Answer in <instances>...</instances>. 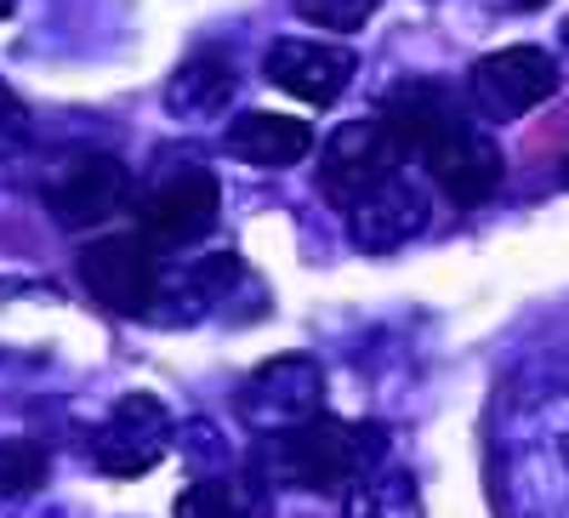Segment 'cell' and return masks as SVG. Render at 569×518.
<instances>
[{
  "instance_id": "cell-1",
  "label": "cell",
  "mask_w": 569,
  "mask_h": 518,
  "mask_svg": "<svg viewBox=\"0 0 569 518\" xmlns=\"http://www.w3.org/2000/svg\"><path fill=\"white\" fill-rule=\"evenodd\" d=\"M382 120L393 126V137L405 143L410 166H421V177L439 188L456 211L485 206L501 188V149L496 137L479 131L445 86L433 80H399L382 98Z\"/></svg>"
},
{
  "instance_id": "cell-2",
  "label": "cell",
  "mask_w": 569,
  "mask_h": 518,
  "mask_svg": "<svg viewBox=\"0 0 569 518\" xmlns=\"http://www.w3.org/2000/svg\"><path fill=\"white\" fill-rule=\"evenodd\" d=\"M268 445H273V474L313 496H348L365 474H376L388 461V428H376V421H337V416H313L308 428L268 439Z\"/></svg>"
},
{
  "instance_id": "cell-3",
  "label": "cell",
  "mask_w": 569,
  "mask_h": 518,
  "mask_svg": "<svg viewBox=\"0 0 569 518\" xmlns=\"http://www.w3.org/2000/svg\"><path fill=\"white\" fill-rule=\"evenodd\" d=\"M80 286L91 302H103L120 319H149L160 313V286H166V262L149 233H103V240L80 246L74 257Z\"/></svg>"
},
{
  "instance_id": "cell-4",
  "label": "cell",
  "mask_w": 569,
  "mask_h": 518,
  "mask_svg": "<svg viewBox=\"0 0 569 518\" xmlns=\"http://www.w3.org/2000/svg\"><path fill=\"white\" fill-rule=\"evenodd\" d=\"M313 416H325V370L308 353H279L257 365L240 388V421L257 439H284L308 428Z\"/></svg>"
},
{
  "instance_id": "cell-5",
  "label": "cell",
  "mask_w": 569,
  "mask_h": 518,
  "mask_svg": "<svg viewBox=\"0 0 569 518\" xmlns=\"http://www.w3.org/2000/svg\"><path fill=\"white\" fill-rule=\"evenodd\" d=\"M217 206H222V188L206 166H166L142 182L137 200H131L137 233H149L160 251L166 246H194L217 222Z\"/></svg>"
},
{
  "instance_id": "cell-6",
  "label": "cell",
  "mask_w": 569,
  "mask_h": 518,
  "mask_svg": "<svg viewBox=\"0 0 569 518\" xmlns=\"http://www.w3.org/2000/svg\"><path fill=\"white\" fill-rule=\"evenodd\" d=\"M558 58L541 46H501L467 69V98L485 120H518L558 91Z\"/></svg>"
},
{
  "instance_id": "cell-7",
  "label": "cell",
  "mask_w": 569,
  "mask_h": 518,
  "mask_svg": "<svg viewBox=\"0 0 569 518\" xmlns=\"http://www.w3.org/2000/svg\"><path fill=\"white\" fill-rule=\"evenodd\" d=\"M171 450V410L154 394H126L91 434V461L109 479H142L154 474Z\"/></svg>"
},
{
  "instance_id": "cell-8",
  "label": "cell",
  "mask_w": 569,
  "mask_h": 518,
  "mask_svg": "<svg viewBox=\"0 0 569 518\" xmlns=\"http://www.w3.org/2000/svg\"><path fill=\"white\" fill-rule=\"evenodd\" d=\"M427 188H433V182L416 177L410 166L388 171L382 182H370L353 206H342L353 246L370 251V257H388V251H399L405 240H416V233L427 228V217H433V200H427Z\"/></svg>"
},
{
  "instance_id": "cell-9",
  "label": "cell",
  "mask_w": 569,
  "mask_h": 518,
  "mask_svg": "<svg viewBox=\"0 0 569 518\" xmlns=\"http://www.w3.org/2000/svg\"><path fill=\"white\" fill-rule=\"evenodd\" d=\"M40 200L58 217V228H98L137 200V188L120 155H74L46 177Z\"/></svg>"
},
{
  "instance_id": "cell-10",
  "label": "cell",
  "mask_w": 569,
  "mask_h": 518,
  "mask_svg": "<svg viewBox=\"0 0 569 518\" xmlns=\"http://www.w3.org/2000/svg\"><path fill=\"white\" fill-rule=\"evenodd\" d=\"M399 166H410V155L393 137V126L388 120H353V126H342L337 137H330L325 155H319V195L342 211L365 195L370 182H382Z\"/></svg>"
},
{
  "instance_id": "cell-11",
  "label": "cell",
  "mask_w": 569,
  "mask_h": 518,
  "mask_svg": "<svg viewBox=\"0 0 569 518\" xmlns=\"http://www.w3.org/2000/svg\"><path fill=\"white\" fill-rule=\"evenodd\" d=\"M262 74L279 91H291L297 103L330 109L353 86L359 58L348 52V46H325V40H273L268 58H262Z\"/></svg>"
},
{
  "instance_id": "cell-12",
  "label": "cell",
  "mask_w": 569,
  "mask_h": 518,
  "mask_svg": "<svg viewBox=\"0 0 569 518\" xmlns=\"http://www.w3.org/2000/svg\"><path fill=\"white\" fill-rule=\"evenodd\" d=\"M222 143L233 160H251V166H297L313 155V131L297 114H240Z\"/></svg>"
},
{
  "instance_id": "cell-13",
  "label": "cell",
  "mask_w": 569,
  "mask_h": 518,
  "mask_svg": "<svg viewBox=\"0 0 569 518\" xmlns=\"http://www.w3.org/2000/svg\"><path fill=\"white\" fill-rule=\"evenodd\" d=\"M233 98V63L222 52H194V58H182L166 80V109L177 120H211L222 114Z\"/></svg>"
},
{
  "instance_id": "cell-14",
  "label": "cell",
  "mask_w": 569,
  "mask_h": 518,
  "mask_svg": "<svg viewBox=\"0 0 569 518\" xmlns=\"http://www.w3.org/2000/svg\"><path fill=\"white\" fill-rule=\"evenodd\" d=\"M273 496L257 474H206L177 496V518H268Z\"/></svg>"
},
{
  "instance_id": "cell-15",
  "label": "cell",
  "mask_w": 569,
  "mask_h": 518,
  "mask_svg": "<svg viewBox=\"0 0 569 518\" xmlns=\"http://www.w3.org/2000/svg\"><path fill=\"white\" fill-rule=\"evenodd\" d=\"M233 286H240V257H200V262H182V268H166V286H160V308H177L182 319H194L206 308H217Z\"/></svg>"
},
{
  "instance_id": "cell-16",
  "label": "cell",
  "mask_w": 569,
  "mask_h": 518,
  "mask_svg": "<svg viewBox=\"0 0 569 518\" xmlns=\"http://www.w3.org/2000/svg\"><path fill=\"white\" fill-rule=\"evenodd\" d=\"M342 518H427L421 512V496L410 485V474H399V467H376V474H365L348 496H342Z\"/></svg>"
},
{
  "instance_id": "cell-17",
  "label": "cell",
  "mask_w": 569,
  "mask_h": 518,
  "mask_svg": "<svg viewBox=\"0 0 569 518\" xmlns=\"http://www.w3.org/2000/svg\"><path fill=\"white\" fill-rule=\"evenodd\" d=\"M46 485V450L34 439H0V507Z\"/></svg>"
},
{
  "instance_id": "cell-18",
  "label": "cell",
  "mask_w": 569,
  "mask_h": 518,
  "mask_svg": "<svg viewBox=\"0 0 569 518\" xmlns=\"http://www.w3.org/2000/svg\"><path fill=\"white\" fill-rule=\"evenodd\" d=\"M291 7H297V18H308V23H319L330 34H353L382 0H291Z\"/></svg>"
},
{
  "instance_id": "cell-19",
  "label": "cell",
  "mask_w": 569,
  "mask_h": 518,
  "mask_svg": "<svg viewBox=\"0 0 569 518\" xmlns=\"http://www.w3.org/2000/svg\"><path fill=\"white\" fill-rule=\"evenodd\" d=\"M536 428L547 434L558 467L569 474V394H552V399H536Z\"/></svg>"
},
{
  "instance_id": "cell-20",
  "label": "cell",
  "mask_w": 569,
  "mask_h": 518,
  "mask_svg": "<svg viewBox=\"0 0 569 518\" xmlns=\"http://www.w3.org/2000/svg\"><path fill=\"white\" fill-rule=\"evenodd\" d=\"M23 137H29V109H23V98H18V91H12L7 80H0V155H7V149H18Z\"/></svg>"
},
{
  "instance_id": "cell-21",
  "label": "cell",
  "mask_w": 569,
  "mask_h": 518,
  "mask_svg": "<svg viewBox=\"0 0 569 518\" xmlns=\"http://www.w3.org/2000/svg\"><path fill=\"white\" fill-rule=\"evenodd\" d=\"M507 7H525V12H536V7H547V0H507Z\"/></svg>"
},
{
  "instance_id": "cell-22",
  "label": "cell",
  "mask_w": 569,
  "mask_h": 518,
  "mask_svg": "<svg viewBox=\"0 0 569 518\" xmlns=\"http://www.w3.org/2000/svg\"><path fill=\"white\" fill-rule=\"evenodd\" d=\"M563 188H569V155H563Z\"/></svg>"
}]
</instances>
